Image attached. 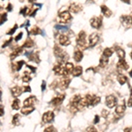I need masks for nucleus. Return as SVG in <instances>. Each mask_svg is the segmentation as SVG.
Returning <instances> with one entry per match:
<instances>
[{
	"instance_id": "nucleus-1",
	"label": "nucleus",
	"mask_w": 132,
	"mask_h": 132,
	"mask_svg": "<svg viewBox=\"0 0 132 132\" xmlns=\"http://www.w3.org/2000/svg\"><path fill=\"white\" fill-rule=\"evenodd\" d=\"M54 54H55V56H56V57L59 58V60H61L60 62H62V63L65 62L66 60H68V58H69V56L65 53V51H64V50L60 47H58L57 45H56L55 48H54Z\"/></svg>"
},
{
	"instance_id": "nucleus-2",
	"label": "nucleus",
	"mask_w": 132,
	"mask_h": 132,
	"mask_svg": "<svg viewBox=\"0 0 132 132\" xmlns=\"http://www.w3.org/2000/svg\"><path fill=\"white\" fill-rule=\"evenodd\" d=\"M77 43L78 46L80 48L81 50H85L87 48V42H86V34L84 31H81L78 35L77 38Z\"/></svg>"
},
{
	"instance_id": "nucleus-3",
	"label": "nucleus",
	"mask_w": 132,
	"mask_h": 132,
	"mask_svg": "<svg viewBox=\"0 0 132 132\" xmlns=\"http://www.w3.org/2000/svg\"><path fill=\"white\" fill-rule=\"evenodd\" d=\"M71 19V15L69 12L67 11H64L63 13H61L59 14V18H58V20L61 23H67Z\"/></svg>"
},
{
	"instance_id": "nucleus-4",
	"label": "nucleus",
	"mask_w": 132,
	"mask_h": 132,
	"mask_svg": "<svg viewBox=\"0 0 132 132\" xmlns=\"http://www.w3.org/2000/svg\"><path fill=\"white\" fill-rule=\"evenodd\" d=\"M54 118H55V115H54L53 112L48 111L44 113L43 116H42V122H45V123H50L53 121Z\"/></svg>"
},
{
	"instance_id": "nucleus-5",
	"label": "nucleus",
	"mask_w": 132,
	"mask_h": 132,
	"mask_svg": "<svg viewBox=\"0 0 132 132\" xmlns=\"http://www.w3.org/2000/svg\"><path fill=\"white\" fill-rule=\"evenodd\" d=\"M90 23H91V26L93 28L99 29L102 25V19L100 17H93L90 20Z\"/></svg>"
},
{
	"instance_id": "nucleus-6",
	"label": "nucleus",
	"mask_w": 132,
	"mask_h": 132,
	"mask_svg": "<svg viewBox=\"0 0 132 132\" xmlns=\"http://www.w3.org/2000/svg\"><path fill=\"white\" fill-rule=\"evenodd\" d=\"M116 98L114 96V95H108L106 98V105L107 107L112 108L116 106Z\"/></svg>"
},
{
	"instance_id": "nucleus-7",
	"label": "nucleus",
	"mask_w": 132,
	"mask_h": 132,
	"mask_svg": "<svg viewBox=\"0 0 132 132\" xmlns=\"http://www.w3.org/2000/svg\"><path fill=\"white\" fill-rule=\"evenodd\" d=\"M70 83V79H69L67 77H64V78H63L62 79H60V81L58 82V86L61 89H63V90H64V89H66L69 86Z\"/></svg>"
},
{
	"instance_id": "nucleus-8",
	"label": "nucleus",
	"mask_w": 132,
	"mask_h": 132,
	"mask_svg": "<svg viewBox=\"0 0 132 132\" xmlns=\"http://www.w3.org/2000/svg\"><path fill=\"white\" fill-rule=\"evenodd\" d=\"M63 63L62 62H59L57 64H56L54 65L53 67V70L54 72L56 73V75H63L64 74V67L62 65Z\"/></svg>"
},
{
	"instance_id": "nucleus-9",
	"label": "nucleus",
	"mask_w": 132,
	"mask_h": 132,
	"mask_svg": "<svg viewBox=\"0 0 132 132\" xmlns=\"http://www.w3.org/2000/svg\"><path fill=\"white\" fill-rule=\"evenodd\" d=\"M58 40H59V43L63 46H68L70 43V38L64 34H60L59 37H58Z\"/></svg>"
},
{
	"instance_id": "nucleus-10",
	"label": "nucleus",
	"mask_w": 132,
	"mask_h": 132,
	"mask_svg": "<svg viewBox=\"0 0 132 132\" xmlns=\"http://www.w3.org/2000/svg\"><path fill=\"white\" fill-rule=\"evenodd\" d=\"M73 69H74V66L71 63H67L64 66V74L63 76L64 77H68V75L70 74V72L72 73Z\"/></svg>"
},
{
	"instance_id": "nucleus-11",
	"label": "nucleus",
	"mask_w": 132,
	"mask_h": 132,
	"mask_svg": "<svg viewBox=\"0 0 132 132\" xmlns=\"http://www.w3.org/2000/svg\"><path fill=\"white\" fill-rule=\"evenodd\" d=\"M99 35L97 34V33H92L90 36H89V44H90V46H95L96 44L98 43V41H99Z\"/></svg>"
},
{
	"instance_id": "nucleus-12",
	"label": "nucleus",
	"mask_w": 132,
	"mask_h": 132,
	"mask_svg": "<svg viewBox=\"0 0 132 132\" xmlns=\"http://www.w3.org/2000/svg\"><path fill=\"white\" fill-rule=\"evenodd\" d=\"M64 99V94H59L56 97L53 98L51 100V104L53 106H59Z\"/></svg>"
},
{
	"instance_id": "nucleus-13",
	"label": "nucleus",
	"mask_w": 132,
	"mask_h": 132,
	"mask_svg": "<svg viewBox=\"0 0 132 132\" xmlns=\"http://www.w3.org/2000/svg\"><path fill=\"white\" fill-rule=\"evenodd\" d=\"M35 102H36V98L34 96H30L24 100L23 104H24V107H33Z\"/></svg>"
},
{
	"instance_id": "nucleus-14",
	"label": "nucleus",
	"mask_w": 132,
	"mask_h": 132,
	"mask_svg": "<svg viewBox=\"0 0 132 132\" xmlns=\"http://www.w3.org/2000/svg\"><path fill=\"white\" fill-rule=\"evenodd\" d=\"M81 99H82L81 95H79V94L74 95V96H72V97H71V99H70V104L71 106H77V107H78L79 103L80 102Z\"/></svg>"
},
{
	"instance_id": "nucleus-15",
	"label": "nucleus",
	"mask_w": 132,
	"mask_h": 132,
	"mask_svg": "<svg viewBox=\"0 0 132 132\" xmlns=\"http://www.w3.org/2000/svg\"><path fill=\"white\" fill-rule=\"evenodd\" d=\"M69 10L71 12V13H78L79 12H80L81 10H82V6L81 5H79V4H75V3H73V4H71L70 5V7H69Z\"/></svg>"
},
{
	"instance_id": "nucleus-16",
	"label": "nucleus",
	"mask_w": 132,
	"mask_h": 132,
	"mask_svg": "<svg viewBox=\"0 0 132 132\" xmlns=\"http://www.w3.org/2000/svg\"><path fill=\"white\" fill-rule=\"evenodd\" d=\"M121 22L122 23V25L126 27H130V23H132L131 18L129 16H122L121 17Z\"/></svg>"
},
{
	"instance_id": "nucleus-17",
	"label": "nucleus",
	"mask_w": 132,
	"mask_h": 132,
	"mask_svg": "<svg viewBox=\"0 0 132 132\" xmlns=\"http://www.w3.org/2000/svg\"><path fill=\"white\" fill-rule=\"evenodd\" d=\"M117 67H118V69H120V70H128L129 69V64H127V62H126L124 59H121L119 62H118Z\"/></svg>"
},
{
	"instance_id": "nucleus-18",
	"label": "nucleus",
	"mask_w": 132,
	"mask_h": 132,
	"mask_svg": "<svg viewBox=\"0 0 132 132\" xmlns=\"http://www.w3.org/2000/svg\"><path fill=\"white\" fill-rule=\"evenodd\" d=\"M11 92L13 93V96L18 97V96H19V95L22 93L23 90L21 89V87H19V86H14L11 89Z\"/></svg>"
},
{
	"instance_id": "nucleus-19",
	"label": "nucleus",
	"mask_w": 132,
	"mask_h": 132,
	"mask_svg": "<svg viewBox=\"0 0 132 132\" xmlns=\"http://www.w3.org/2000/svg\"><path fill=\"white\" fill-rule=\"evenodd\" d=\"M82 71H83V69L81 66L79 65H77L76 67H74L73 69V71H72V75L74 77H79L82 74Z\"/></svg>"
},
{
	"instance_id": "nucleus-20",
	"label": "nucleus",
	"mask_w": 132,
	"mask_h": 132,
	"mask_svg": "<svg viewBox=\"0 0 132 132\" xmlns=\"http://www.w3.org/2000/svg\"><path fill=\"white\" fill-rule=\"evenodd\" d=\"M101 12H102V13H103L104 16L106 17H110L112 15V12L109 10V9L107 8L106 5H101Z\"/></svg>"
},
{
	"instance_id": "nucleus-21",
	"label": "nucleus",
	"mask_w": 132,
	"mask_h": 132,
	"mask_svg": "<svg viewBox=\"0 0 132 132\" xmlns=\"http://www.w3.org/2000/svg\"><path fill=\"white\" fill-rule=\"evenodd\" d=\"M108 57H106V56H101L100 59H99V67H101V68H105L106 66L107 65V64H108V59H107Z\"/></svg>"
},
{
	"instance_id": "nucleus-22",
	"label": "nucleus",
	"mask_w": 132,
	"mask_h": 132,
	"mask_svg": "<svg viewBox=\"0 0 132 132\" xmlns=\"http://www.w3.org/2000/svg\"><path fill=\"white\" fill-rule=\"evenodd\" d=\"M33 110H34V108L33 107H24L23 108H21V113L25 116H27L30 113H32Z\"/></svg>"
},
{
	"instance_id": "nucleus-23",
	"label": "nucleus",
	"mask_w": 132,
	"mask_h": 132,
	"mask_svg": "<svg viewBox=\"0 0 132 132\" xmlns=\"http://www.w3.org/2000/svg\"><path fill=\"white\" fill-rule=\"evenodd\" d=\"M74 59H75V61L76 62H80L81 60H82V58H83V53L80 51V50H77V51H75V53H74Z\"/></svg>"
},
{
	"instance_id": "nucleus-24",
	"label": "nucleus",
	"mask_w": 132,
	"mask_h": 132,
	"mask_svg": "<svg viewBox=\"0 0 132 132\" xmlns=\"http://www.w3.org/2000/svg\"><path fill=\"white\" fill-rule=\"evenodd\" d=\"M21 52H23V49L22 48H19V49H17L16 50H14V51L12 53V55L10 56V57L12 58V59H14V58H16L17 56L20 55Z\"/></svg>"
},
{
	"instance_id": "nucleus-25",
	"label": "nucleus",
	"mask_w": 132,
	"mask_h": 132,
	"mask_svg": "<svg viewBox=\"0 0 132 132\" xmlns=\"http://www.w3.org/2000/svg\"><path fill=\"white\" fill-rule=\"evenodd\" d=\"M117 80L121 85H124V84L127 82V78H126L123 74H119L117 77Z\"/></svg>"
},
{
	"instance_id": "nucleus-26",
	"label": "nucleus",
	"mask_w": 132,
	"mask_h": 132,
	"mask_svg": "<svg viewBox=\"0 0 132 132\" xmlns=\"http://www.w3.org/2000/svg\"><path fill=\"white\" fill-rule=\"evenodd\" d=\"M13 108L14 110H18L20 108V101H19V99H15L13 102V105H12Z\"/></svg>"
},
{
	"instance_id": "nucleus-27",
	"label": "nucleus",
	"mask_w": 132,
	"mask_h": 132,
	"mask_svg": "<svg viewBox=\"0 0 132 132\" xmlns=\"http://www.w3.org/2000/svg\"><path fill=\"white\" fill-rule=\"evenodd\" d=\"M116 53H117L118 57L121 58V59H124V57H125V51H124L122 49L117 48V50H116Z\"/></svg>"
},
{
	"instance_id": "nucleus-28",
	"label": "nucleus",
	"mask_w": 132,
	"mask_h": 132,
	"mask_svg": "<svg viewBox=\"0 0 132 132\" xmlns=\"http://www.w3.org/2000/svg\"><path fill=\"white\" fill-rule=\"evenodd\" d=\"M24 64V62L23 61H19V62L16 63V64H13V69L14 70H19L22 67V65Z\"/></svg>"
},
{
	"instance_id": "nucleus-29",
	"label": "nucleus",
	"mask_w": 132,
	"mask_h": 132,
	"mask_svg": "<svg viewBox=\"0 0 132 132\" xmlns=\"http://www.w3.org/2000/svg\"><path fill=\"white\" fill-rule=\"evenodd\" d=\"M124 111H125V106L124 105H120L116 107V113L118 114V115H122V114H123Z\"/></svg>"
},
{
	"instance_id": "nucleus-30",
	"label": "nucleus",
	"mask_w": 132,
	"mask_h": 132,
	"mask_svg": "<svg viewBox=\"0 0 132 132\" xmlns=\"http://www.w3.org/2000/svg\"><path fill=\"white\" fill-rule=\"evenodd\" d=\"M113 50H111V49H109V48H107V49H105L103 51V56H106V57H110V56L113 55Z\"/></svg>"
},
{
	"instance_id": "nucleus-31",
	"label": "nucleus",
	"mask_w": 132,
	"mask_h": 132,
	"mask_svg": "<svg viewBox=\"0 0 132 132\" xmlns=\"http://www.w3.org/2000/svg\"><path fill=\"white\" fill-rule=\"evenodd\" d=\"M30 33H31L32 34H33V35H36V34H40V33H42V32H41V30L38 27H33V28L31 29Z\"/></svg>"
},
{
	"instance_id": "nucleus-32",
	"label": "nucleus",
	"mask_w": 132,
	"mask_h": 132,
	"mask_svg": "<svg viewBox=\"0 0 132 132\" xmlns=\"http://www.w3.org/2000/svg\"><path fill=\"white\" fill-rule=\"evenodd\" d=\"M19 119H20V116H19V114L14 115V116H13V123L14 124V125H19Z\"/></svg>"
},
{
	"instance_id": "nucleus-33",
	"label": "nucleus",
	"mask_w": 132,
	"mask_h": 132,
	"mask_svg": "<svg viewBox=\"0 0 132 132\" xmlns=\"http://www.w3.org/2000/svg\"><path fill=\"white\" fill-rule=\"evenodd\" d=\"M33 46V41H32L31 39H28L27 41H25L24 42V44H23V47L25 48H31Z\"/></svg>"
},
{
	"instance_id": "nucleus-34",
	"label": "nucleus",
	"mask_w": 132,
	"mask_h": 132,
	"mask_svg": "<svg viewBox=\"0 0 132 132\" xmlns=\"http://www.w3.org/2000/svg\"><path fill=\"white\" fill-rule=\"evenodd\" d=\"M99 101H100V98L94 95L93 96V101H92V105L91 106H96L99 103Z\"/></svg>"
},
{
	"instance_id": "nucleus-35",
	"label": "nucleus",
	"mask_w": 132,
	"mask_h": 132,
	"mask_svg": "<svg viewBox=\"0 0 132 132\" xmlns=\"http://www.w3.org/2000/svg\"><path fill=\"white\" fill-rule=\"evenodd\" d=\"M55 27H56V29H57V30H59V31H61V32H66L68 30V27H67V26L56 25Z\"/></svg>"
},
{
	"instance_id": "nucleus-36",
	"label": "nucleus",
	"mask_w": 132,
	"mask_h": 132,
	"mask_svg": "<svg viewBox=\"0 0 132 132\" xmlns=\"http://www.w3.org/2000/svg\"><path fill=\"white\" fill-rule=\"evenodd\" d=\"M22 80L24 82H29V81L31 80V77L28 74V72H25V74H24V76L22 78Z\"/></svg>"
},
{
	"instance_id": "nucleus-37",
	"label": "nucleus",
	"mask_w": 132,
	"mask_h": 132,
	"mask_svg": "<svg viewBox=\"0 0 132 132\" xmlns=\"http://www.w3.org/2000/svg\"><path fill=\"white\" fill-rule=\"evenodd\" d=\"M101 116H103L104 118H107V116H109V111L107 109H103L101 111Z\"/></svg>"
},
{
	"instance_id": "nucleus-38",
	"label": "nucleus",
	"mask_w": 132,
	"mask_h": 132,
	"mask_svg": "<svg viewBox=\"0 0 132 132\" xmlns=\"http://www.w3.org/2000/svg\"><path fill=\"white\" fill-rule=\"evenodd\" d=\"M44 132H56V130L54 128L53 126H50V127H48V128L46 129Z\"/></svg>"
},
{
	"instance_id": "nucleus-39",
	"label": "nucleus",
	"mask_w": 132,
	"mask_h": 132,
	"mask_svg": "<svg viewBox=\"0 0 132 132\" xmlns=\"http://www.w3.org/2000/svg\"><path fill=\"white\" fill-rule=\"evenodd\" d=\"M86 132H97V130L93 126H90L86 129Z\"/></svg>"
},
{
	"instance_id": "nucleus-40",
	"label": "nucleus",
	"mask_w": 132,
	"mask_h": 132,
	"mask_svg": "<svg viewBox=\"0 0 132 132\" xmlns=\"http://www.w3.org/2000/svg\"><path fill=\"white\" fill-rule=\"evenodd\" d=\"M6 20V13H3L1 15V24H3V22Z\"/></svg>"
},
{
	"instance_id": "nucleus-41",
	"label": "nucleus",
	"mask_w": 132,
	"mask_h": 132,
	"mask_svg": "<svg viewBox=\"0 0 132 132\" xmlns=\"http://www.w3.org/2000/svg\"><path fill=\"white\" fill-rule=\"evenodd\" d=\"M17 27H17V25H15V26H14V27H13V29H11L10 31H9L7 33H8V34H13V33L15 32V30H16V29H17Z\"/></svg>"
},
{
	"instance_id": "nucleus-42",
	"label": "nucleus",
	"mask_w": 132,
	"mask_h": 132,
	"mask_svg": "<svg viewBox=\"0 0 132 132\" xmlns=\"http://www.w3.org/2000/svg\"><path fill=\"white\" fill-rule=\"evenodd\" d=\"M30 91H31V88H30V86H28V85L24 86V88H23V92H25V93H27V92H30Z\"/></svg>"
},
{
	"instance_id": "nucleus-43",
	"label": "nucleus",
	"mask_w": 132,
	"mask_h": 132,
	"mask_svg": "<svg viewBox=\"0 0 132 132\" xmlns=\"http://www.w3.org/2000/svg\"><path fill=\"white\" fill-rule=\"evenodd\" d=\"M22 35H23L22 33H19V35H17L16 38H15V41H19V40L21 39V37H22Z\"/></svg>"
},
{
	"instance_id": "nucleus-44",
	"label": "nucleus",
	"mask_w": 132,
	"mask_h": 132,
	"mask_svg": "<svg viewBox=\"0 0 132 132\" xmlns=\"http://www.w3.org/2000/svg\"><path fill=\"white\" fill-rule=\"evenodd\" d=\"M99 122V116H95L94 118V123H98Z\"/></svg>"
},
{
	"instance_id": "nucleus-45",
	"label": "nucleus",
	"mask_w": 132,
	"mask_h": 132,
	"mask_svg": "<svg viewBox=\"0 0 132 132\" xmlns=\"http://www.w3.org/2000/svg\"><path fill=\"white\" fill-rule=\"evenodd\" d=\"M128 106H129V107H132V97H131V96H130V98L129 99Z\"/></svg>"
},
{
	"instance_id": "nucleus-46",
	"label": "nucleus",
	"mask_w": 132,
	"mask_h": 132,
	"mask_svg": "<svg viewBox=\"0 0 132 132\" xmlns=\"http://www.w3.org/2000/svg\"><path fill=\"white\" fill-rule=\"evenodd\" d=\"M56 85H58V82H57V81H55V82L52 83V84H51L50 87H51V88H55V86H56Z\"/></svg>"
},
{
	"instance_id": "nucleus-47",
	"label": "nucleus",
	"mask_w": 132,
	"mask_h": 132,
	"mask_svg": "<svg viewBox=\"0 0 132 132\" xmlns=\"http://www.w3.org/2000/svg\"><path fill=\"white\" fill-rule=\"evenodd\" d=\"M12 9H13V5H12L11 4H8V6H7V10H8L9 12H10V11H12Z\"/></svg>"
},
{
	"instance_id": "nucleus-48",
	"label": "nucleus",
	"mask_w": 132,
	"mask_h": 132,
	"mask_svg": "<svg viewBox=\"0 0 132 132\" xmlns=\"http://www.w3.org/2000/svg\"><path fill=\"white\" fill-rule=\"evenodd\" d=\"M124 132H132V129L131 128H126L124 130Z\"/></svg>"
},
{
	"instance_id": "nucleus-49",
	"label": "nucleus",
	"mask_w": 132,
	"mask_h": 132,
	"mask_svg": "<svg viewBox=\"0 0 132 132\" xmlns=\"http://www.w3.org/2000/svg\"><path fill=\"white\" fill-rule=\"evenodd\" d=\"M45 86H46V83L44 82H42V85H41V90H42V91H44V89H45Z\"/></svg>"
},
{
	"instance_id": "nucleus-50",
	"label": "nucleus",
	"mask_w": 132,
	"mask_h": 132,
	"mask_svg": "<svg viewBox=\"0 0 132 132\" xmlns=\"http://www.w3.org/2000/svg\"><path fill=\"white\" fill-rule=\"evenodd\" d=\"M123 3H126V4H130V0H122Z\"/></svg>"
},
{
	"instance_id": "nucleus-51",
	"label": "nucleus",
	"mask_w": 132,
	"mask_h": 132,
	"mask_svg": "<svg viewBox=\"0 0 132 132\" xmlns=\"http://www.w3.org/2000/svg\"><path fill=\"white\" fill-rule=\"evenodd\" d=\"M4 116V110H3V107H1V116Z\"/></svg>"
},
{
	"instance_id": "nucleus-52",
	"label": "nucleus",
	"mask_w": 132,
	"mask_h": 132,
	"mask_svg": "<svg viewBox=\"0 0 132 132\" xmlns=\"http://www.w3.org/2000/svg\"><path fill=\"white\" fill-rule=\"evenodd\" d=\"M35 1H36V0H29V2L30 3H33V2H35Z\"/></svg>"
},
{
	"instance_id": "nucleus-53",
	"label": "nucleus",
	"mask_w": 132,
	"mask_h": 132,
	"mask_svg": "<svg viewBox=\"0 0 132 132\" xmlns=\"http://www.w3.org/2000/svg\"><path fill=\"white\" fill-rule=\"evenodd\" d=\"M130 77H131V78H132V70L130 72Z\"/></svg>"
},
{
	"instance_id": "nucleus-54",
	"label": "nucleus",
	"mask_w": 132,
	"mask_h": 132,
	"mask_svg": "<svg viewBox=\"0 0 132 132\" xmlns=\"http://www.w3.org/2000/svg\"><path fill=\"white\" fill-rule=\"evenodd\" d=\"M130 56H131V57H132V52H131V54H130Z\"/></svg>"
}]
</instances>
